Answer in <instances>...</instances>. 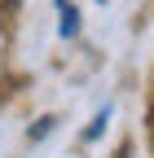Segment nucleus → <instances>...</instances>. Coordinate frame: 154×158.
Listing matches in <instances>:
<instances>
[{"label": "nucleus", "mask_w": 154, "mask_h": 158, "mask_svg": "<svg viewBox=\"0 0 154 158\" xmlns=\"http://www.w3.org/2000/svg\"><path fill=\"white\" fill-rule=\"evenodd\" d=\"M49 127H53V118H40V123H35V127H31V136H35V141H40V136H44Z\"/></svg>", "instance_id": "nucleus-1"}]
</instances>
